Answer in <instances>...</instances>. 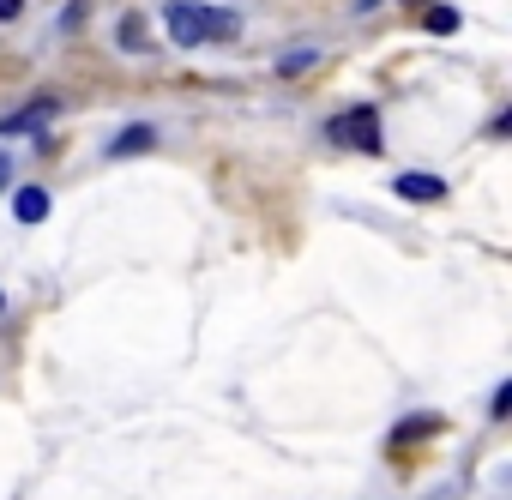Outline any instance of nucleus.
Returning <instances> with one entry per match:
<instances>
[{
    "mask_svg": "<svg viewBox=\"0 0 512 500\" xmlns=\"http://www.w3.org/2000/svg\"><path fill=\"white\" fill-rule=\"evenodd\" d=\"M163 25H169V37H175L181 49H193V43H223V37H235V31H241V19H235V13L199 7V0H169V7H163Z\"/></svg>",
    "mask_w": 512,
    "mask_h": 500,
    "instance_id": "f257e3e1",
    "label": "nucleus"
},
{
    "mask_svg": "<svg viewBox=\"0 0 512 500\" xmlns=\"http://www.w3.org/2000/svg\"><path fill=\"white\" fill-rule=\"evenodd\" d=\"M338 145H350V151H368V157H380V115L374 109H344V115H332V127H326Z\"/></svg>",
    "mask_w": 512,
    "mask_h": 500,
    "instance_id": "f03ea898",
    "label": "nucleus"
},
{
    "mask_svg": "<svg viewBox=\"0 0 512 500\" xmlns=\"http://www.w3.org/2000/svg\"><path fill=\"white\" fill-rule=\"evenodd\" d=\"M55 115H61V103H55V97H37V103H25V109H13L7 121H0V133L19 139V133H31V127H43V121H55Z\"/></svg>",
    "mask_w": 512,
    "mask_h": 500,
    "instance_id": "7ed1b4c3",
    "label": "nucleus"
},
{
    "mask_svg": "<svg viewBox=\"0 0 512 500\" xmlns=\"http://www.w3.org/2000/svg\"><path fill=\"white\" fill-rule=\"evenodd\" d=\"M392 193H398V199H416V205H434V199H446V181H440V175H416V169H410V175H398V181H392Z\"/></svg>",
    "mask_w": 512,
    "mask_h": 500,
    "instance_id": "20e7f679",
    "label": "nucleus"
},
{
    "mask_svg": "<svg viewBox=\"0 0 512 500\" xmlns=\"http://www.w3.org/2000/svg\"><path fill=\"white\" fill-rule=\"evenodd\" d=\"M13 211H19V223H43L49 217V193L43 187H19L13 193Z\"/></svg>",
    "mask_w": 512,
    "mask_h": 500,
    "instance_id": "39448f33",
    "label": "nucleus"
},
{
    "mask_svg": "<svg viewBox=\"0 0 512 500\" xmlns=\"http://www.w3.org/2000/svg\"><path fill=\"white\" fill-rule=\"evenodd\" d=\"M151 145H157V127H133V133L109 139V157H133V151H151Z\"/></svg>",
    "mask_w": 512,
    "mask_h": 500,
    "instance_id": "423d86ee",
    "label": "nucleus"
},
{
    "mask_svg": "<svg viewBox=\"0 0 512 500\" xmlns=\"http://www.w3.org/2000/svg\"><path fill=\"white\" fill-rule=\"evenodd\" d=\"M422 31H428V37H452V31H458V7H440V0H428Z\"/></svg>",
    "mask_w": 512,
    "mask_h": 500,
    "instance_id": "0eeeda50",
    "label": "nucleus"
},
{
    "mask_svg": "<svg viewBox=\"0 0 512 500\" xmlns=\"http://www.w3.org/2000/svg\"><path fill=\"white\" fill-rule=\"evenodd\" d=\"M314 61H320L314 49H296V55H284V61H278V73H284V79H296V73H308Z\"/></svg>",
    "mask_w": 512,
    "mask_h": 500,
    "instance_id": "6e6552de",
    "label": "nucleus"
},
{
    "mask_svg": "<svg viewBox=\"0 0 512 500\" xmlns=\"http://www.w3.org/2000/svg\"><path fill=\"white\" fill-rule=\"evenodd\" d=\"M139 31H145V25L127 13V19H121V49H145V37H139Z\"/></svg>",
    "mask_w": 512,
    "mask_h": 500,
    "instance_id": "1a4fd4ad",
    "label": "nucleus"
},
{
    "mask_svg": "<svg viewBox=\"0 0 512 500\" xmlns=\"http://www.w3.org/2000/svg\"><path fill=\"white\" fill-rule=\"evenodd\" d=\"M506 410H512V386H494V398H488V416H494V422H506Z\"/></svg>",
    "mask_w": 512,
    "mask_h": 500,
    "instance_id": "9d476101",
    "label": "nucleus"
},
{
    "mask_svg": "<svg viewBox=\"0 0 512 500\" xmlns=\"http://www.w3.org/2000/svg\"><path fill=\"white\" fill-rule=\"evenodd\" d=\"M19 13H25V0H0V25H13Z\"/></svg>",
    "mask_w": 512,
    "mask_h": 500,
    "instance_id": "9b49d317",
    "label": "nucleus"
},
{
    "mask_svg": "<svg viewBox=\"0 0 512 500\" xmlns=\"http://www.w3.org/2000/svg\"><path fill=\"white\" fill-rule=\"evenodd\" d=\"M374 7H380V0H356V13H374Z\"/></svg>",
    "mask_w": 512,
    "mask_h": 500,
    "instance_id": "f8f14e48",
    "label": "nucleus"
},
{
    "mask_svg": "<svg viewBox=\"0 0 512 500\" xmlns=\"http://www.w3.org/2000/svg\"><path fill=\"white\" fill-rule=\"evenodd\" d=\"M0 187H7V157H0Z\"/></svg>",
    "mask_w": 512,
    "mask_h": 500,
    "instance_id": "ddd939ff",
    "label": "nucleus"
},
{
    "mask_svg": "<svg viewBox=\"0 0 512 500\" xmlns=\"http://www.w3.org/2000/svg\"><path fill=\"white\" fill-rule=\"evenodd\" d=\"M404 7H428V0H404Z\"/></svg>",
    "mask_w": 512,
    "mask_h": 500,
    "instance_id": "4468645a",
    "label": "nucleus"
},
{
    "mask_svg": "<svg viewBox=\"0 0 512 500\" xmlns=\"http://www.w3.org/2000/svg\"><path fill=\"white\" fill-rule=\"evenodd\" d=\"M0 308H7V296H0Z\"/></svg>",
    "mask_w": 512,
    "mask_h": 500,
    "instance_id": "2eb2a0df",
    "label": "nucleus"
}]
</instances>
